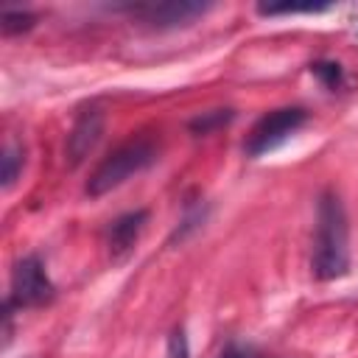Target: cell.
<instances>
[{"mask_svg": "<svg viewBox=\"0 0 358 358\" xmlns=\"http://www.w3.org/2000/svg\"><path fill=\"white\" fill-rule=\"evenodd\" d=\"M31 25H34V14H28V11H3V34L6 36L28 31Z\"/></svg>", "mask_w": 358, "mask_h": 358, "instance_id": "30bf717a", "label": "cell"}, {"mask_svg": "<svg viewBox=\"0 0 358 358\" xmlns=\"http://www.w3.org/2000/svg\"><path fill=\"white\" fill-rule=\"evenodd\" d=\"M53 294H56V288L36 255L17 260V266L11 271V296H8L11 308H39V305L50 302Z\"/></svg>", "mask_w": 358, "mask_h": 358, "instance_id": "277c9868", "label": "cell"}, {"mask_svg": "<svg viewBox=\"0 0 358 358\" xmlns=\"http://www.w3.org/2000/svg\"><path fill=\"white\" fill-rule=\"evenodd\" d=\"M137 17H143L151 25L159 28H173V25H187L190 20L201 17L207 11L204 3H157V6H134L131 8Z\"/></svg>", "mask_w": 358, "mask_h": 358, "instance_id": "8992f818", "label": "cell"}, {"mask_svg": "<svg viewBox=\"0 0 358 358\" xmlns=\"http://www.w3.org/2000/svg\"><path fill=\"white\" fill-rule=\"evenodd\" d=\"M168 358H190V350H187V336L185 330H173L171 338H168Z\"/></svg>", "mask_w": 358, "mask_h": 358, "instance_id": "4fadbf2b", "label": "cell"}, {"mask_svg": "<svg viewBox=\"0 0 358 358\" xmlns=\"http://www.w3.org/2000/svg\"><path fill=\"white\" fill-rule=\"evenodd\" d=\"M145 221H148L145 210H134V213H126L117 221H112V227H109V249H112V255L129 252L134 246V241L140 238Z\"/></svg>", "mask_w": 358, "mask_h": 358, "instance_id": "52a82bcc", "label": "cell"}, {"mask_svg": "<svg viewBox=\"0 0 358 358\" xmlns=\"http://www.w3.org/2000/svg\"><path fill=\"white\" fill-rule=\"evenodd\" d=\"M308 120V112L299 109V106H285V109H274L268 115H263L255 129L249 131L246 143H243V151L249 157H260L271 148H277L280 143H285L291 134H296Z\"/></svg>", "mask_w": 358, "mask_h": 358, "instance_id": "3957f363", "label": "cell"}, {"mask_svg": "<svg viewBox=\"0 0 358 358\" xmlns=\"http://www.w3.org/2000/svg\"><path fill=\"white\" fill-rule=\"evenodd\" d=\"M227 120H232V112L229 109H218V112H207V115H201V117H196L193 123H190V129L196 131V134H207L213 126H221V123H227Z\"/></svg>", "mask_w": 358, "mask_h": 358, "instance_id": "8fae6325", "label": "cell"}, {"mask_svg": "<svg viewBox=\"0 0 358 358\" xmlns=\"http://www.w3.org/2000/svg\"><path fill=\"white\" fill-rule=\"evenodd\" d=\"M154 159H157L154 143H148V140H129L120 148H115L109 157L101 159V165L92 171L90 182H87V193L92 199H98V196L120 187L134 173H140L148 165H154Z\"/></svg>", "mask_w": 358, "mask_h": 358, "instance_id": "7a4b0ae2", "label": "cell"}, {"mask_svg": "<svg viewBox=\"0 0 358 358\" xmlns=\"http://www.w3.org/2000/svg\"><path fill=\"white\" fill-rule=\"evenodd\" d=\"M350 268V227L341 199L324 190L316 204V235H313V274L319 280L344 277Z\"/></svg>", "mask_w": 358, "mask_h": 358, "instance_id": "6da1fadb", "label": "cell"}, {"mask_svg": "<svg viewBox=\"0 0 358 358\" xmlns=\"http://www.w3.org/2000/svg\"><path fill=\"white\" fill-rule=\"evenodd\" d=\"M224 358H246V355H243L241 350H235V347H229V350L224 352Z\"/></svg>", "mask_w": 358, "mask_h": 358, "instance_id": "5bb4252c", "label": "cell"}, {"mask_svg": "<svg viewBox=\"0 0 358 358\" xmlns=\"http://www.w3.org/2000/svg\"><path fill=\"white\" fill-rule=\"evenodd\" d=\"M310 70H313V76L322 78L324 87H330V90H336V87L341 84V67H338L336 62H319V64H313Z\"/></svg>", "mask_w": 358, "mask_h": 358, "instance_id": "7c38bea8", "label": "cell"}, {"mask_svg": "<svg viewBox=\"0 0 358 358\" xmlns=\"http://www.w3.org/2000/svg\"><path fill=\"white\" fill-rule=\"evenodd\" d=\"M330 8L327 3H282V6H257L260 14H313V11H324Z\"/></svg>", "mask_w": 358, "mask_h": 358, "instance_id": "ba28073f", "label": "cell"}, {"mask_svg": "<svg viewBox=\"0 0 358 358\" xmlns=\"http://www.w3.org/2000/svg\"><path fill=\"white\" fill-rule=\"evenodd\" d=\"M103 134V112L98 106H90L78 115V120L73 123V131L67 134V162L76 168L78 162L87 159V154L98 145Z\"/></svg>", "mask_w": 358, "mask_h": 358, "instance_id": "5b68a950", "label": "cell"}, {"mask_svg": "<svg viewBox=\"0 0 358 358\" xmlns=\"http://www.w3.org/2000/svg\"><path fill=\"white\" fill-rule=\"evenodd\" d=\"M22 168V151L17 145H6L3 151V187H11Z\"/></svg>", "mask_w": 358, "mask_h": 358, "instance_id": "9c48e42d", "label": "cell"}]
</instances>
